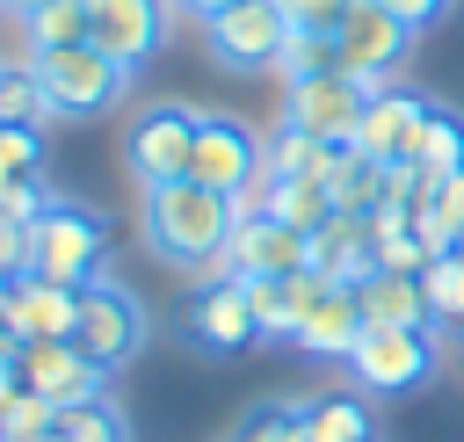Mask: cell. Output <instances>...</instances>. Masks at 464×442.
<instances>
[{
	"mask_svg": "<svg viewBox=\"0 0 464 442\" xmlns=\"http://www.w3.org/2000/svg\"><path fill=\"white\" fill-rule=\"evenodd\" d=\"M239 232V203L203 188V181H160L145 188V246L167 261V268H188V275H210L225 268V246Z\"/></svg>",
	"mask_w": 464,
	"mask_h": 442,
	"instance_id": "cell-1",
	"label": "cell"
},
{
	"mask_svg": "<svg viewBox=\"0 0 464 442\" xmlns=\"http://www.w3.org/2000/svg\"><path fill=\"white\" fill-rule=\"evenodd\" d=\"M29 239H36L29 275L72 283V290L102 275V254H109V225H102V210H87V203H72V196H51L44 217L29 225Z\"/></svg>",
	"mask_w": 464,
	"mask_h": 442,
	"instance_id": "cell-2",
	"label": "cell"
},
{
	"mask_svg": "<svg viewBox=\"0 0 464 442\" xmlns=\"http://www.w3.org/2000/svg\"><path fill=\"white\" fill-rule=\"evenodd\" d=\"M72 341H80V355H87L94 370H123V362L145 348V304H138L123 283L94 275V283H80V319H72Z\"/></svg>",
	"mask_w": 464,
	"mask_h": 442,
	"instance_id": "cell-3",
	"label": "cell"
},
{
	"mask_svg": "<svg viewBox=\"0 0 464 442\" xmlns=\"http://www.w3.org/2000/svg\"><path fill=\"white\" fill-rule=\"evenodd\" d=\"M36 72H44V87H51V109H58V116H102V109H116V101H123V87H130V65H116V58H109V51H94V43L44 51V58H36Z\"/></svg>",
	"mask_w": 464,
	"mask_h": 442,
	"instance_id": "cell-4",
	"label": "cell"
},
{
	"mask_svg": "<svg viewBox=\"0 0 464 442\" xmlns=\"http://www.w3.org/2000/svg\"><path fill=\"white\" fill-rule=\"evenodd\" d=\"M203 43L232 72H276V58L290 43V14L276 0H239V7H225V14L203 22Z\"/></svg>",
	"mask_w": 464,
	"mask_h": 442,
	"instance_id": "cell-5",
	"label": "cell"
},
{
	"mask_svg": "<svg viewBox=\"0 0 464 442\" xmlns=\"http://www.w3.org/2000/svg\"><path fill=\"white\" fill-rule=\"evenodd\" d=\"M377 87H362L355 72H319V80H290L283 87V123L312 130L319 145H355V123L370 109Z\"/></svg>",
	"mask_w": 464,
	"mask_h": 442,
	"instance_id": "cell-6",
	"label": "cell"
},
{
	"mask_svg": "<svg viewBox=\"0 0 464 442\" xmlns=\"http://www.w3.org/2000/svg\"><path fill=\"white\" fill-rule=\"evenodd\" d=\"M406 43H413V22H399V14H392V7H377V0H355V7L341 14V29H334L341 72H355L362 87H392V72H399Z\"/></svg>",
	"mask_w": 464,
	"mask_h": 442,
	"instance_id": "cell-7",
	"label": "cell"
},
{
	"mask_svg": "<svg viewBox=\"0 0 464 442\" xmlns=\"http://www.w3.org/2000/svg\"><path fill=\"white\" fill-rule=\"evenodd\" d=\"M428 370H435V333L428 326H362V341L348 355V377L362 391H413Z\"/></svg>",
	"mask_w": 464,
	"mask_h": 442,
	"instance_id": "cell-8",
	"label": "cell"
},
{
	"mask_svg": "<svg viewBox=\"0 0 464 442\" xmlns=\"http://www.w3.org/2000/svg\"><path fill=\"white\" fill-rule=\"evenodd\" d=\"M196 123H203V116H196V109H181V101H160V109H145V116L130 123L123 159H130L138 188H160V181H181V174H188Z\"/></svg>",
	"mask_w": 464,
	"mask_h": 442,
	"instance_id": "cell-9",
	"label": "cell"
},
{
	"mask_svg": "<svg viewBox=\"0 0 464 442\" xmlns=\"http://www.w3.org/2000/svg\"><path fill=\"white\" fill-rule=\"evenodd\" d=\"M167 14H174V0H87V43L138 72L167 43Z\"/></svg>",
	"mask_w": 464,
	"mask_h": 442,
	"instance_id": "cell-10",
	"label": "cell"
},
{
	"mask_svg": "<svg viewBox=\"0 0 464 442\" xmlns=\"http://www.w3.org/2000/svg\"><path fill=\"white\" fill-rule=\"evenodd\" d=\"M188 181H203L218 196H239L246 181H261V138L239 116H203L196 123V152H188Z\"/></svg>",
	"mask_w": 464,
	"mask_h": 442,
	"instance_id": "cell-11",
	"label": "cell"
},
{
	"mask_svg": "<svg viewBox=\"0 0 464 442\" xmlns=\"http://www.w3.org/2000/svg\"><path fill=\"white\" fill-rule=\"evenodd\" d=\"M14 377H22V391H36L51 406H80V399H102L109 370H94L80 355V341H22L14 348Z\"/></svg>",
	"mask_w": 464,
	"mask_h": 442,
	"instance_id": "cell-12",
	"label": "cell"
},
{
	"mask_svg": "<svg viewBox=\"0 0 464 442\" xmlns=\"http://www.w3.org/2000/svg\"><path fill=\"white\" fill-rule=\"evenodd\" d=\"M428 109H435V101H420L413 87H377L370 109H362V123H355V152H370V159H384V167H406Z\"/></svg>",
	"mask_w": 464,
	"mask_h": 442,
	"instance_id": "cell-13",
	"label": "cell"
},
{
	"mask_svg": "<svg viewBox=\"0 0 464 442\" xmlns=\"http://www.w3.org/2000/svg\"><path fill=\"white\" fill-rule=\"evenodd\" d=\"M312 268V239L297 225H276V217H239L232 246H225V268L218 275H297Z\"/></svg>",
	"mask_w": 464,
	"mask_h": 442,
	"instance_id": "cell-14",
	"label": "cell"
},
{
	"mask_svg": "<svg viewBox=\"0 0 464 442\" xmlns=\"http://www.w3.org/2000/svg\"><path fill=\"white\" fill-rule=\"evenodd\" d=\"M80 319V290L51 283V275H14L7 283V333L14 341H72Z\"/></svg>",
	"mask_w": 464,
	"mask_h": 442,
	"instance_id": "cell-15",
	"label": "cell"
},
{
	"mask_svg": "<svg viewBox=\"0 0 464 442\" xmlns=\"http://www.w3.org/2000/svg\"><path fill=\"white\" fill-rule=\"evenodd\" d=\"M188 333H196L210 355H239V348H254V341H261V326H254L246 283H239V275L203 283V290H196V304H188Z\"/></svg>",
	"mask_w": 464,
	"mask_h": 442,
	"instance_id": "cell-16",
	"label": "cell"
},
{
	"mask_svg": "<svg viewBox=\"0 0 464 442\" xmlns=\"http://www.w3.org/2000/svg\"><path fill=\"white\" fill-rule=\"evenodd\" d=\"M312 268H319L326 283H362V275H377V225L334 210V217L312 232Z\"/></svg>",
	"mask_w": 464,
	"mask_h": 442,
	"instance_id": "cell-17",
	"label": "cell"
},
{
	"mask_svg": "<svg viewBox=\"0 0 464 442\" xmlns=\"http://www.w3.org/2000/svg\"><path fill=\"white\" fill-rule=\"evenodd\" d=\"M362 326H370V319H362V304H355V283H334V290L297 319V333H290V341H297L304 355L348 362V355H355V341H362Z\"/></svg>",
	"mask_w": 464,
	"mask_h": 442,
	"instance_id": "cell-18",
	"label": "cell"
},
{
	"mask_svg": "<svg viewBox=\"0 0 464 442\" xmlns=\"http://www.w3.org/2000/svg\"><path fill=\"white\" fill-rule=\"evenodd\" d=\"M392 181H399V167H384V159H370V152H355V145H341V152H334V174H326L334 210H348V217H377V210L392 203Z\"/></svg>",
	"mask_w": 464,
	"mask_h": 442,
	"instance_id": "cell-19",
	"label": "cell"
},
{
	"mask_svg": "<svg viewBox=\"0 0 464 442\" xmlns=\"http://www.w3.org/2000/svg\"><path fill=\"white\" fill-rule=\"evenodd\" d=\"M355 304H362L370 326H435V312H428V283H420V275H399V268L362 275V283H355Z\"/></svg>",
	"mask_w": 464,
	"mask_h": 442,
	"instance_id": "cell-20",
	"label": "cell"
},
{
	"mask_svg": "<svg viewBox=\"0 0 464 442\" xmlns=\"http://www.w3.org/2000/svg\"><path fill=\"white\" fill-rule=\"evenodd\" d=\"M428 188H442V181H457L464 174V116L457 109H428V123H420V138H413V159H406Z\"/></svg>",
	"mask_w": 464,
	"mask_h": 442,
	"instance_id": "cell-21",
	"label": "cell"
},
{
	"mask_svg": "<svg viewBox=\"0 0 464 442\" xmlns=\"http://www.w3.org/2000/svg\"><path fill=\"white\" fill-rule=\"evenodd\" d=\"M261 217H276V225H297L304 239L334 217V188L319 181V174H290V181H276L268 174V203H261Z\"/></svg>",
	"mask_w": 464,
	"mask_h": 442,
	"instance_id": "cell-22",
	"label": "cell"
},
{
	"mask_svg": "<svg viewBox=\"0 0 464 442\" xmlns=\"http://www.w3.org/2000/svg\"><path fill=\"white\" fill-rule=\"evenodd\" d=\"M334 152H341V145H319V138L297 130V123H276V130L261 138V167H268L276 181H290V174H319V181H326V174H334Z\"/></svg>",
	"mask_w": 464,
	"mask_h": 442,
	"instance_id": "cell-23",
	"label": "cell"
},
{
	"mask_svg": "<svg viewBox=\"0 0 464 442\" xmlns=\"http://www.w3.org/2000/svg\"><path fill=\"white\" fill-rule=\"evenodd\" d=\"M377 268H399V275H420L435 254H428V239H420V225H413V210H399V203H384L377 217Z\"/></svg>",
	"mask_w": 464,
	"mask_h": 442,
	"instance_id": "cell-24",
	"label": "cell"
},
{
	"mask_svg": "<svg viewBox=\"0 0 464 442\" xmlns=\"http://www.w3.org/2000/svg\"><path fill=\"white\" fill-rule=\"evenodd\" d=\"M58 109H51V87H44V72L36 65H0V123H29V130H44Z\"/></svg>",
	"mask_w": 464,
	"mask_h": 442,
	"instance_id": "cell-25",
	"label": "cell"
},
{
	"mask_svg": "<svg viewBox=\"0 0 464 442\" xmlns=\"http://www.w3.org/2000/svg\"><path fill=\"white\" fill-rule=\"evenodd\" d=\"M22 36L29 51H65V43H87V0H44L36 14H22Z\"/></svg>",
	"mask_w": 464,
	"mask_h": 442,
	"instance_id": "cell-26",
	"label": "cell"
},
{
	"mask_svg": "<svg viewBox=\"0 0 464 442\" xmlns=\"http://www.w3.org/2000/svg\"><path fill=\"white\" fill-rule=\"evenodd\" d=\"M304 442H377L362 399H312L304 406Z\"/></svg>",
	"mask_w": 464,
	"mask_h": 442,
	"instance_id": "cell-27",
	"label": "cell"
},
{
	"mask_svg": "<svg viewBox=\"0 0 464 442\" xmlns=\"http://www.w3.org/2000/svg\"><path fill=\"white\" fill-rule=\"evenodd\" d=\"M58 442H130V428L109 399H80V406H58Z\"/></svg>",
	"mask_w": 464,
	"mask_h": 442,
	"instance_id": "cell-28",
	"label": "cell"
},
{
	"mask_svg": "<svg viewBox=\"0 0 464 442\" xmlns=\"http://www.w3.org/2000/svg\"><path fill=\"white\" fill-rule=\"evenodd\" d=\"M420 283H428V312L450 319V326H464V246L435 254V261L420 268Z\"/></svg>",
	"mask_w": 464,
	"mask_h": 442,
	"instance_id": "cell-29",
	"label": "cell"
},
{
	"mask_svg": "<svg viewBox=\"0 0 464 442\" xmlns=\"http://www.w3.org/2000/svg\"><path fill=\"white\" fill-rule=\"evenodd\" d=\"M276 72H283V87H290V80H319V72H341V51H334V36H312V29H290V43H283V58H276Z\"/></svg>",
	"mask_w": 464,
	"mask_h": 442,
	"instance_id": "cell-30",
	"label": "cell"
},
{
	"mask_svg": "<svg viewBox=\"0 0 464 442\" xmlns=\"http://www.w3.org/2000/svg\"><path fill=\"white\" fill-rule=\"evenodd\" d=\"M58 435V406L36 399V391H14L0 406V442H51Z\"/></svg>",
	"mask_w": 464,
	"mask_h": 442,
	"instance_id": "cell-31",
	"label": "cell"
},
{
	"mask_svg": "<svg viewBox=\"0 0 464 442\" xmlns=\"http://www.w3.org/2000/svg\"><path fill=\"white\" fill-rule=\"evenodd\" d=\"M232 442H304V406H283V399H268V406L239 413Z\"/></svg>",
	"mask_w": 464,
	"mask_h": 442,
	"instance_id": "cell-32",
	"label": "cell"
},
{
	"mask_svg": "<svg viewBox=\"0 0 464 442\" xmlns=\"http://www.w3.org/2000/svg\"><path fill=\"white\" fill-rule=\"evenodd\" d=\"M36 167H44V130L0 123V188H7V181H29Z\"/></svg>",
	"mask_w": 464,
	"mask_h": 442,
	"instance_id": "cell-33",
	"label": "cell"
},
{
	"mask_svg": "<svg viewBox=\"0 0 464 442\" xmlns=\"http://www.w3.org/2000/svg\"><path fill=\"white\" fill-rule=\"evenodd\" d=\"M283 14H290V29H312V36H334L341 29V14L355 7V0H276Z\"/></svg>",
	"mask_w": 464,
	"mask_h": 442,
	"instance_id": "cell-34",
	"label": "cell"
},
{
	"mask_svg": "<svg viewBox=\"0 0 464 442\" xmlns=\"http://www.w3.org/2000/svg\"><path fill=\"white\" fill-rule=\"evenodd\" d=\"M29 254H36V239H29V225H14V217H0V283H14V275H29Z\"/></svg>",
	"mask_w": 464,
	"mask_h": 442,
	"instance_id": "cell-35",
	"label": "cell"
},
{
	"mask_svg": "<svg viewBox=\"0 0 464 442\" xmlns=\"http://www.w3.org/2000/svg\"><path fill=\"white\" fill-rule=\"evenodd\" d=\"M435 217H442V232H450V239H457V246H464V174H457V181H442V188H435Z\"/></svg>",
	"mask_w": 464,
	"mask_h": 442,
	"instance_id": "cell-36",
	"label": "cell"
},
{
	"mask_svg": "<svg viewBox=\"0 0 464 442\" xmlns=\"http://www.w3.org/2000/svg\"><path fill=\"white\" fill-rule=\"evenodd\" d=\"M377 7H392L399 22H413V29H428V22H442L450 14V0H377Z\"/></svg>",
	"mask_w": 464,
	"mask_h": 442,
	"instance_id": "cell-37",
	"label": "cell"
},
{
	"mask_svg": "<svg viewBox=\"0 0 464 442\" xmlns=\"http://www.w3.org/2000/svg\"><path fill=\"white\" fill-rule=\"evenodd\" d=\"M181 14H196V22H210V14H225V7H239V0H174Z\"/></svg>",
	"mask_w": 464,
	"mask_h": 442,
	"instance_id": "cell-38",
	"label": "cell"
},
{
	"mask_svg": "<svg viewBox=\"0 0 464 442\" xmlns=\"http://www.w3.org/2000/svg\"><path fill=\"white\" fill-rule=\"evenodd\" d=\"M14 391H22V377H14V355H0V406H7Z\"/></svg>",
	"mask_w": 464,
	"mask_h": 442,
	"instance_id": "cell-39",
	"label": "cell"
},
{
	"mask_svg": "<svg viewBox=\"0 0 464 442\" xmlns=\"http://www.w3.org/2000/svg\"><path fill=\"white\" fill-rule=\"evenodd\" d=\"M44 0H0V14H36Z\"/></svg>",
	"mask_w": 464,
	"mask_h": 442,
	"instance_id": "cell-40",
	"label": "cell"
},
{
	"mask_svg": "<svg viewBox=\"0 0 464 442\" xmlns=\"http://www.w3.org/2000/svg\"><path fill=\"white\" fill-rule=\"evenodd\" d=\"M51 442H58V435H51Z\"/></svg>",
	"mask_w": 464,
	"mask_h": 442,
	"instance_id": "cell-41",
	"label": "cell"
}]
</instances>
